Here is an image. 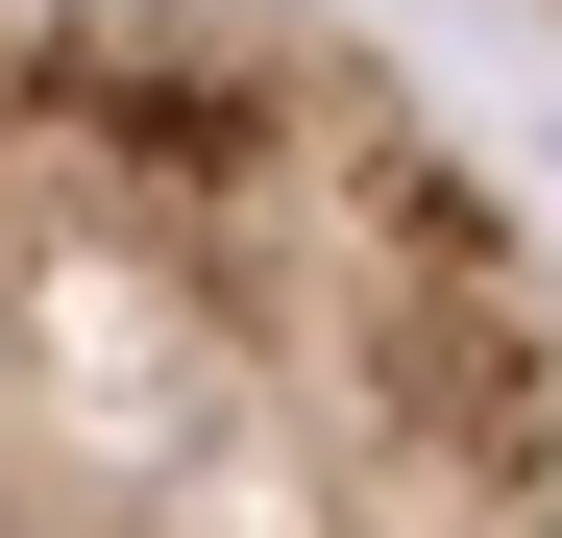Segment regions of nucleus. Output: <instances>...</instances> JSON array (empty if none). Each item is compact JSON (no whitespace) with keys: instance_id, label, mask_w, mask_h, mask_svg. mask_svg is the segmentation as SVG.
<instances>
[{"instance_id":"1","label":"nucleus","mask_w":562,"mask_h":538,"mask_svg":"<svg viewBox=\"0 0 562 538\" xmlns=\"http://www.w3.org/2000/svg\"><path fill=\"white\" fill-rule=\"evenodd\" d=\"M0 538H562V245L342 0H0Z\"/></svg>"}]
</instances>
